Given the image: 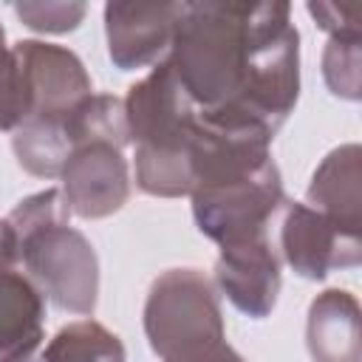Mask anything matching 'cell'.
<instances>
[{"mask_svg": "<svg viewBox=\"0 0 362 362\" xmlns=\"http://www.w3.org/2000/svg\"><path fill=\"white\" fill-rule=\"evenodd\" d=\"M167 62L215 124L274 136L300 96V34L288 3H181Z\"/></svg>", "mask_w": 362, "mask_h": 362, "instance_id": "obj_1", "label": "cell"}, {"mask_svg": "<svg viewBox=\"0 0 362 362\" xmlns=\"http://www.w3.org/2000/svg\"><path fill=\"white\" fill-rule=\"evenodd\" d=\"M71 209L62 189H42L23 198L8 215L17 263L59 311L93 314L99 300V257L90 240L68 223Z\"/></svg>", "mask_w": 362, "mask_h": 362, "instance_id": "obj_2", "label": "cell"}, {"mask_svg": "<svg viewBox=\"0 0 362 362\" xmlns=\"http://www.w3.org/2000/svg\"><path fill=\"white\" fill-rule=\"evenodd\" d=\"M122 102L127 139L136 147V187L156 198L189 195L201 116L181 90L170 62L161 59Z\"/></svg>", "mask_w": 362, "mask_h": 362, "instance_id": "obj_3", "label": "cell"}, {"mask_svg": "<svg viewBox=\"0 0 362 362\" xmlns=\"http://www.w3.org/2000/svg\"><path fill=\"white\" fill-rule=\"evenodd\" d=\"M68 139L71 153L59 181L71 215L99 221L119 212L130 198L124 102L110 93H90L71 113Z\"/></svg>", "mask_w": 362, "mask_h": 362, "instance_id": "obj_4", "label": "cell"}, {"mask_svg": "<svg viewBox=\"0 0 362 362\" xmlns=\"http://www.w3.org/2000/svg\"><path fill=\"white\" fill-rule=\"evenodd\" d=\"M144 334L161 362H246L226 342L215 286L198 269H167L153 280Z\"/></svg>", "mask_w": 362, "mask_h": 362, "instance_id": "obj_5", "label": "cell"}, {"mask_svg": "<svg viewBox=\"0 0 362 362\" xmlns=\"http://www.w3.org/2000/svg\"><path fill=\"white\" fill-rule=\"evenodd\" d=\"M93 93L82 59L62 45L23 40L0 54V130L62 119Z\"/></svg>", "mask_w": 362, "mask_h": 362, "instance_id": "obj_6", "label": "cell"}, {"mask_svg": "<svg viewBox=\"0 0 362 362\" xmlns=\"http://www.w3.org/2000/svg\"><path fill=\"white\" fill-rule=\"evenodd\" d=\"M189 198L198 232L218 243V249L269 235L272 218L286 204L283 178L274 158L252 175L198 187L189 192Z\"/></svg>", "mask_w": 362, "mask_h": 362, "instance_id": "obj_7", "label": "cell"}, {"mask_svg": "<svg viewBox=\"0 0 362 362\" xmlns=\"http://www.w3.org/2000/svg\"><path fill=\"white\" fill-rule=\"evenodd\" d=\"M280 252L294 274L325 280L337 269H354L362 260L359 232L345 229L308 204H288L280 226Z\"/></svg>", "mask_w": 362, "mask_h": 362, "instance_id": "obj_8", "label": "cell"}, {"mask_svg": "<svg viewBox=\"0 0 362 362\" xmlns=\"http://www.w3.org/2000/svg\"><path fill=\"white\" fill-rule=\"evenodd\" d=\"M215 286L240 314L252 320L269 317L280 294V257L269 235L221 246Z\"/></svg>", "mask_w": 362, "mask_h": 362, "instance_id": "obj_9", "label": "cell"}, {"mask_svg": "<svg viewBox=\"0 0 362 362\" xmlns=\"http://www.w3.org/2000/svg\"><path fill=\"white\" fill-rule=\"evenodd\" d=\"M181 3H107L105 37L107 57L119 71H136L158 62L170 48Z\"/></svg>", "mask_w": 362, "mask_h": 362, "instance_id": "obj_10", "label": "cell"}, {"mask_svg": "<svg viewBox=\"0 0 362 362\" xmlns=\"http://www.w3.org/2000/svg\"><path fill=\"white\" fill-rule=\"evenodd\" d=\"M45 339V297L14 266H0V362H37Z\"/></svg>", "mask_w": 362, "mask_h": 362, "instance_id": "obj_11", "label": "cell"}, {"mask_svg": "<svg viewBox=\"0 0 362 362\" xmlns=\"http://www.w3.org/2000/svg\"><path fill=\"white\" fill-rule=\"evenodd\" d=\"M305 345L314 362H362L359 303L345 288H325L308 305Z\"/></svg>", "mask_w": 362, "mask_h": 362, "instance_id": "obj_12", "label": "cell"}, {"mask_svg": "<svg viewBox=\"0 0 362 362\" xmlns=\"http://www.w3.org/2000/svg\"><path fill=\"white\" fill-rule=\"evenodd\" d=\"M359 144L334 147L311 175L308 206L342 223L345 229L359 232L362 226V170H359Z\"/></svg>", "mask_w": 362, "mask_h": 362, "instance_id": "obj_13", "label": "cell"}, {"mask_svg": "<svg viewBox=\"0 0 362 362\" xmlns=\"http://www.w3.org/2000/svg\"><path fill=\"white\" fill-rule=\"evenodd\" d=\"M122 339L96 320H76L57 331L40 354V362H124Z\"/></svg>", "mask_w": 362, "mask_h": 362, "instance_id": "obj_14", "label": "cell"}, {"mask_svg": "<svg viewBox=\"0 0 362 362\" xmlns=\"http://www.w3.org/2000/svg\"><path fill=\"white\" fill-rule=\"evenodd\" d=\"M359 65H362V45L359 34H334L328 37L322 54V76L334 96L356 102L362 96L359 85Z\"/></svg>", "mask_w": 362, "mask_h": 362, "instance_id": "obj_15", "label": "cell"}, {"mask_svg": "<svg viewBox=\"0 0 362 362\" xmlns=\"http://www.w3.org/2000/svg\"><path fill=\"white\" fill-rule=\"evenodd\" d=\"M14 11L34 31L65 34L82 23L88 6L85 3H14Z\"/></svg>", "mask_w": 362, "mask_h": 362, "instance_id": "obj_16", "label": "cell"}, {"mask_svg": "<svg viewBox=\"0 0 362 362\" xmlns=\"http://www.w3.org/2000/svg\"><path fill=\"white\" fill-rule=\"evenodd\" d=\"M308 14L317 20L328 37L334 34H359V6H337V3H308Z\"/></svg>", "mask_w": 362, "mask_h": 362, "instance_id": "obj_17", "label": "cell"}, {"mask_svg": "<svg viewBox=\"0 0 362 362\" xmlns=\"http://www.w3.org/2000/svg\"><path fill=\"white\" fill-rule=\"evenodd\" d=\"M0 266H17L14 240H11V232H8L6 218H0Z\"/></svg>", "mask_w": 362, "mask_h": 362, "instance_id": "obj_18", "label": "cell"}, {"mask_svg": "<svg viewBox=\"0 0 362 362\" xmlns=\"http://www.w3.org/2000/svg\"><path fill=\"white\" fill-rule=\"evenodd\" d=\"M6 48H8V45H6V31H3V25H0V54H3Z\"/></svg>", "mask_w": 362, "mask_h": 362, "instance_id": "obj_19", "label": "cell"}]
</instances>
